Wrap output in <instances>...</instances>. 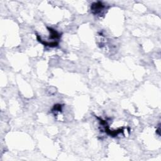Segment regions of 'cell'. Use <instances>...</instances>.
Here are the masks:
<instances>
[{
	"instance_id": "cell-2",
	"label": "cell",
	"mask_w": 161,
	"mask_h": 161,
	"mask_svg": "<svg viewBox=\"0 0 161 161\" xmlns=\"http://www.w3.org/2000/svg\"><path fill=\"white\" fill-rule=\"evenodd\" d=\"M48 31L50 32V39H53V40H59V39L61 37L60 33L57 32L56 30H54L52 28H47Z\"/></svg>"
},
{
	"instance_id": "cell-3",
	"label": "cell",
	"mask_w": 161,
	"mask_h": 161,
	"mask_svg": "<svg viewBox=\"0 0 161 161\" xmlns=\"http://www.w3.org/2000/svg\"><path fill=\"white\" fill-rule=\"evenodd\" d=\"M62 111V105L57 104V105H55L54 106V108L52 109V111L53 112H60Z\"/></svg>"
},
{
	"instance_id": "cell-1",
	"label": "cell",
	"mask_w": 161,
	"mask_h": 161,
	"mask_svg": "<svg viewBox=\"0 0 161 161\" xmlns=\"http://www.w3.org/2000/svg\"><path fill=\"white\" fill-rule=\"evenodd\" d=\"M106 7L103 5L101 2L98 1L96 3H94L92 4L91 10L92 13L95 15H102L103 11L105 9Z\"/></svg>"
}]
</instances>
